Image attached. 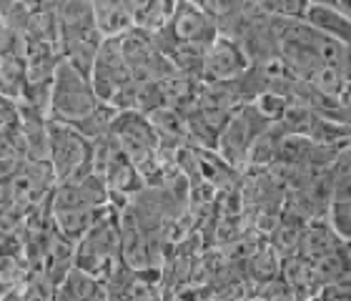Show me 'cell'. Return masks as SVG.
Returning <instances> with one entry per match:
<instances>
[{"mask_svg": "<svg viewBox=\"0 0 351 301\" xmlns=\"http://www.w3.org/2000/svg\"><path fill=\"white\" fill-rule=\"evenodd\" d=\"M278 56L296 78L306 81L324 66L349 71V45L324 36L306 21H281L276 18Z\"/></svg>", "mask_w": 351, "mask_h": 301, "instance_id": "cell-1", "label": "cell"}, {"mask_svg": "<svg viewBox=\"0 0 351 301\" xmlns=\"http://www.w3.org/2000/svg\"><path fill=\"white\" fill-rule=\"evenodd\" d=\"M108 136L118 143V148L123 151L131 163L138 169L143 176V184H158L163 178V171L171 169L161 161V146L156 139L154 128L148 123V118L136 108L118 110L113 116Z\"/></svg>", "mask_w": 351, "mask_h": 301, "instance_id": "cell-2", "label": "cell"}, {"mask_svg": "<svg viewBox=\"0 0 351 301\" xmlns=\"http://www.w3.org/2000/svg\"><path fill=\"white\" fill-rule=\"evenodd\" d=\"M90 83L98 101L108 103L110 108L128 110L136 106V81L123 60L121 36L103 38L101 51L90 68Z\"/></svg>", "mask_w": 351, "mask_h": 301, "instance_id": "cell-3", "label": "cell"}, {"mask_svg": "<svg viewBox=\"0 0 351 301\" xmlns=\"http://www.w3.org/2000/svg\"><path fill=\"white\" fill-rule=\"evenodd\" d=\"M118 211L113 204L103 208L93 226L75 241V266L106 279L108 272L121 261V231H118Z\"/></svg>", "mask_w": 351, "mask_h": 301, "instance_id": "cell-4", "label": "cell"}, {"mask_svg": "<svg viewBox=\"0 0 351 301\" xmlns=\"http://www.w3.org/2000/svg\"><path fill=\"white\" fill-rule=\"evenodd\" d=\"M98 96L93 91L90 75L73 66L71 60L60 58L56 75H53V98H51V118L60 123L75 125L81 123L88 113H93L98 106Z\"/></svg>", "mask_w": 351, "mask_h": 301, "instance_id": "cell-5", "label": "cell"}, {"mask_svg": "<svg viewBox=\"0 0 351 301\" xmlns=\"http://www.w3.org/2000/svg\"><path fill=\"white\" fill-rule=\"evenodd\" d=\"M51 131V166L56 184H73L93 173V141H88L73 125L48 118Z\"/></svg>", "mask_w": 351, "mask_h": 301, "instance_id": "cell-6", "label": "cell"}, {"mask_svg": "<svg viewBox=\"0 0 351 301\" xmlns=\"http://www.w3.org/2000/svg\"><path fill=\"white\" fill-rule=\"evenodd\" d=\"M274 121L263 116L254 103H241L228 113L226 123L221 125L219 139H216V154L226 163H231L236 171L243 169L246 154H249L251 141L258 133H263Z\"/></svg>", "mask_w": 351, "mask_h": 301, "instance_id": "cell-7", "label": "cell"}, {"mask_svg": "<svg viewBox=\"0 0 351 301\" xmlns=\"http://www.w3.org/2000/svg\"><path fill=\"white\" fill-rule=\"evenodd\" d=\"M93 173H98L106 181L110 196L131 199L143 186V176L138 173V169L110 136L93 141Z\"/></svg>", "mask_w": 351, "mask_h": 301, "instance_id": "cell-8", "label": "cell"}, {"mask_svg": "<svg viewBox=\"0 0 351 301\" xmlns=\"http://www.w3.org/2000/svg\"><path fill=\"white\" fill-rule=\"evenodd\" d=\"M249 58L241 51V45L226 36H216L206 48L201 68H198V83H226L241 78L249 71Z\"/></svg>", "mask_w": 351, "mask_h": 301, "instance_id": "cell-9", "label": "cell"}, {"mask_svg": "<svg viewBox=\"0 0 351 301\" xmlns=\"http://www.w3.org/2000/svg\"><path fill=\"white\" fill-rule=\"evenodd\" d=\"M121 51H123L125 66H128L136 83L158 81V75L171 66V60L163 58L161 51L156 48L151 36L143 28H131L128 33H123Z\"/></svg>", "mask_w": 351, "mask_h": 301, "instance_id": "cell-10", "label": "cell"}, {"mask_svg": "<svg viewBox=\"0 0 351 301\" xmlns=\"http://www.w3.org/2000/svg\"><path fill=\"white\" fill-rule=\"evenodd\" d=\"M118 231H121V261L133 272L154 269L146 228L141 226V221L136 219V213H133V208L128 204L118 211Z\"/></svg>", "mask_w": 351, "mask_h": 301, "instance_id": "cell-11", "label": "cell"}, {"mask_svg": "<svg viewBox=\"0 0 351 301\" xmlns=\"http://www.w3.org/2000/svg\"><path fill=\"white\" fill-rule=\"evenodd\" d=\"M341 243H349L344 239H339L334 234V228L326 224L324 216L319 219H308L304 226H301V239H299V254L301 256H306L308 261H314V258L324 256V254H329V251L339 249Z\"/></svg>", "mask_w": 351, "mask_h": 301, "instance_id": "cell-12", "label": "cell"}, {"mask_svg": "<svg viewBox=\"0 0 351 301\" xmlns=\"http://www.w3.org/2000/svg\"><path fill=\"white\" fill-rule=\"evenodd\" d=\"M90 5H93L95 25L106 38L123 36L131 28H136L128 0H90Z\"/></svg>", "mask_w": 351, "mask_h": 301, "instance_id": "cell-13", "label": "cell"}, {"mask_svg": "<svg viewBox=\"0 0 351 301\" xmlns=\"http://www.w3.org/2000/svg\"><path fill=\"white\" fill-rule=\"evenodd\" d=\"M278 274L291 287L293 299H308V296H316V291H319L314 264L301 254H291V256L281 258V272Z\"/></svg>", "mask_w": 351, "mask_h": 301, "instance_id": "cell-14", "label": "cell"}, {"mask_svg": "<svg viewBox=\"0 0 351 301\" xmlns=\"http://www.w3.org/2000/svg\"><path fill=\"white\" fill-rule=\"evenodd\" d=\"M158 88H161V96L166 101V106H173V108L183 110L189 108L193 98H196V91H198V81L193 75L183 73L178 71L176 66H169L158 75Z\"/></svg>", "mask_w": 351, "mask_h": 301, "instance_id": "cell-15", "label": "cell"}, {"mask_svg": "<svg viewBox=\"0 0 351 301\" xmlns=\"http://www.w3.org/2000/svg\"><path fill=\"white\" fill-rule=\"evenodd\" d=\"M304 21H306L311 28L319 30V33H324V36H329V38H334V40H339V43L349 45L351 15L341 13V10H337V8H331V5H316V3H311L306 15H304Z\"/></svg>", "mask_w": 351, "mask_h": 301, "instance_id": "cell-16", "label": "cell"}, {"mask_svg": "<svg viewBox=\"0 0 351 301\" xmlns=\"http://www.w3.org/2000/svg\"><path fill=\"white\" fill-rule=\"evenodd\" d=\"M58 299H108L106 296V287L95 274L86 272L81 266H71L66 276L60 279L58 289H56Z\"/></svg>", "mask_w": 351, "mask_h": 301, "instance_id": "cell-17", "label": "cell"}, {"mask_svg": "<svg viewBox=\"0 0 351 301\" xmlns=\"http://www.w3.org/2000/svg\"><path fill=\"white\" fill-rule=\"evenodd\" d=\"M243 264H246V274H249V281H251V296H254L256 287H261L263 281L278 276V272H281V256L271 249L269 241L263 243L254 256L246 258Z\"/></svg>", "mask_w": 351, "mask_h": 301, "instance_id": "cell-18", "label": "cell"}, {"mask_svg": "<svg viewBox=\"0 0 351 301\" xmlns=\"http://www.w3.org/2000/svg\"><path fill=\"white\" fill-rule=\"evenodd\" d=\"M25 91V60L18 56H0V96L18 103Z\"/></svg>", "mask_w": 351, "mask_h": 301, "instance_id": "cell-19", "label": "cell"}, {"mask_svg": "<svg viewBox=\"0 0 351 301\" xmlns=\"http://www.w3.org/2000/svg\"><path fill=\"white\" fill-rule=\"evenodd\" d=\"M23 36H25V40H33V43H45L58 48L60 25L56 10H36V13H30L28 23L23 28Z\"/></svg>", "mask_w": 351, "mask_h": 301, "instance_id": "cell-20", "label": "cell"}, {"mask_svg": "<svg viewBox=\"0 0 351 301\" xmlns=\"http://www.w3.org/2000/svg\"><path fill=\"white\" fill-rule=\"evenodd\" d=\"M301 226L299 221H291V219H281L274 224L269 234H266V241L274 251H276L278 256H291V254H299V239H301Z\"/></svg>", "mask_w": 351, "mask_h": 301, "instance_id": "cell-21", "label": "cell"}, {"mask_svg": "<svg viewBox=\"0 0 351 301\" xmlns=\"http://www.w3.org/2000/svg\"><path fill=\"white\" fill-rule=\"evenodd\" d=\"M311 264H314V274L319 287L326 284V281L344 279V276H349V243H341L339 249L314 258Z\"/></svg>", "mask_w": 351, "mask_h": 301, "instance_id": "cell-22", "label": "cell"}, {"mask_svg": "<svg viewBox=\"0 0 351 301\" xmlns=\"http://www.w3.org/2000/svg\"><path fill=\"white\" fill-rule=\"evenodd\" d=\"M116 113L118 110L110 108L108 103H98L93 113H88L81 123H75L73 128L81 131L88 141H98V139H103V136H108L110 123H113V116H116Z\"/></svg>", "mask_w": 351, "mask_h": 301, "instance_id": "cell-23", "label": "cell"}, {"mask_svg": "<svg viewBox=\"0 0 351 301\" xmlns=\"http://www.w3.org/2000/svg\"><path fill=\"white\" fill-rule=\"evenodd\" d=\"M173 5L176 0H151L143 10H141V15L136 18V28H143V30H158L163 28L166 23H169L171 13H173Z\"/></svg>", "mask_w": 351, "mask_h": 301, "instance_id": "cell-24", "label": "cell"}, {"mask_svg": "<svg viewBox=\"0 0 351 301\" xmlns=\"http://www.w3.org/2000/svg\"><path fill=\"white\" fill-rule=\"evenodd\" d=\"M351 199H331L329 206H326V213H324V219L334 228V234L339 239H344L349 241L351 239Z\"/></svg>", "mask_w": 351, "mask_h": 301, "instance_id": "cell-25", "label": "cell"}, {"mask_svg": "<svg viewBox=\"0 0 351 301\" xmlns=\"http://www.w3.org/2000/svg\"><path fill=\"white\" fill-rule=\"evenodd\" d=\"M263 10L271 18H281V21H304L308 10V0H261Z\"/></svg>", "mask_w": 351, "mask_h": 301, "instance_id": "cell-26", "label": "cell"}, {"mask_svg": "<svg viewBox=\"0 0 351 301\" xmlns=\"http://www.w3.org/2000/svg\"><path fill=\"white\" fill-rule=\"evenodd\" d=\"M158 106H166L161 96V88H158V83L156 81H146V83H136V106L133 108L141 110L143 116L156 110Z\"/></svg>", "mask_w": 351, "mask_h": 301, "instance_id": "cell-27", "label": "cell"}, {"mask_svg": "<svg viewBox=\"0 0 351 301\" xmlns=\"http://www.w3.org/2000/svg\"><path fill=\"white\" fill-rule=\"evenodd\" d=\"M0 56H25V36L23 30L10 28L3 18H0Z\"/></svg>", "mask_w": 351, "mask_h": 301, "instance_id": "cell-28", "label": "cell"}, {"mask_svg": "<svg viewBox=\"0 0 351 301\" xmlns=\"http://www.w3.org/2000/svg\"><path fill=\"white\" fill-rule=\"evenodd\" d=\"M196 3L204 8L206 13L211 15L213 21L219 23V21H226V18L239 13L246 0H196Z\"/></svg>", "mask_w": 351, "mask_h": 301, "instance_id": "cell-29", "label": "cell"}, {"mask_svg": "<svg viewBox=\"0 0 351 301\" xmlns=\"http://www.w3.org/2000/svg\"><path fill=\"white\" fill-rule=\"evenodd\" d=\"M28 10L21 5V0H0V18L15 30H23L28 23Z\"/></svg>", "mask_w": 351, "mask_h": 301, "instance_id": "cell-30", "label": "cell"}, {"mask_svg": "<svg viewBox=\"0 0 351 301\" xmlns=\"http://www.w3.org/2000/svg\"><path fill=\"white\" fill-rule=\"evenodd\" d=\"M351 294V287H349V276L344 279H337V281H326L319 287L316 296H322V299H349Z\"/></svg>", "mask_w": 351, "mask_h": 301, "instance_id": "cell-31", "label": "cell"}, {"mask_svg": "<svg viewBox=\"0 0 351 301\" xmlns=\"http://www.w3.org/2000/svg\"><path fill=\"white\" fill-rule=\"evenodd\" d=\"M308 3H316V5H331V8H337V10H341V13L351 15L349 0H308Z\"/></svg>", "mask_w": 351, "mask_h": 301, "instance_id": "cell-32", "label": "cell"}, {"mask_svg": "<svg viewBox=\"0 0 351 301\" xmlns=\"http://www.w3.org/2000/svg\"><path fill=\"white\" fill-rule=\"evenodd\" d=\"M21 5L28 10V13H36V10H40L43 8V0H21Z\"/></svg>", "mask_w": 351, "mask_h": 301, "instance_id": "cell-33", "label": "cell"}, {"mask_svg": "<svg viewBox=\"0 0 351 301\" xmlns=\"http://www.w3.org/2000/svg\"><path fill=\"white\" fill-rule=\"evenodd\" d=\"M3 101H5V98H3V96H0V103H3Z\"/></svg>", "mask_w": 351, "mask_h": 301, "instance_id": "cell-34", "label": "cell"}]
</instances>
